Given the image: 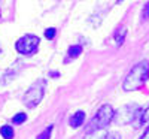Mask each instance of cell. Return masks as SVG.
I'll use <instances>...</instances> for the list:
<instances>
[{
    "instance_id": "1",
    "label": "cell",
    "mask_w": 149,
    "mask_h": 139,
    "mask_svg": "<svg viewBox=\"0 0 149 139\" xmlns=\"http://www.w3.org/2000/svg\"><path fill=\"white\" fill-rule=\"evenodd\" d=\"M148 77H149V63L148 61H140L134 67H131V70L127 75V78L124 79L122 88L125 91L139 90V88L146 82Z\"/></svg>"
},
{
    "instance_id": "2",
    "label": "cell",
    "mask_w": 149,
    "mask_h": 139,
    "mask_svg": "<svg viewBox=\"0 0 149 139\" xmlns=\"http://www.w3.org/2000/svg\"><path fill=\"white\" fill-rule=\"evenodd\" d=\"M113 117H115V109L110 105H102L100 108H98V111L94 114V117L91 118L88 126H86V133H90L93 130L106 129L112 123Z\"/></svg>"
},
{
    "instance_id": "3",
    "label": "cell",
    "mask_w": 149,
    "mask_h": 139,
    "mask_svg": "<svg viewBox=\"0 0 149 139\" xmlns=\"http://www.w3.org/2000/svg\"><path fill=\"white\" fill-rule=\"evenodd\" d=\"M45 85H46V82L43 79H39L37 82H34L26 91V94H24V105L30 109L39 105L45 94Z\"/></svg>"
},
{
    "instance_id": "4",
    "label": "cell",
    "mask_w": 149,
    "mask_h": 139,
    "mask_svg": "<svg viewBox=\"0 0 149 139\" xmlns=\"http://www.w3.org/2000/svg\"><path fill=\"white\" fill-rule=\"evenodd\" d=\"M40 39L36 34H24L22 37L17 41L15 48L17 51L22 55H31L37 51V46H39Z\"/></svg>"
},
{
    "instance_id": "5",
    "label": "cell",
    "mask_w": 149,
    "mask_h": 139,
    "mask_svg": "<svg viewBox=\"0 0 149 139\" xmlns=\"http://www.w3.org/2000/svg\"><path fill=\"white\" fill-rule=\"evenodd\" d=\"M84 121H85V112L84 111H78V112H74L73 115L70 117V127H73V129H78V127H81V126L84 124Z\"/></svg>"
},
{
    "instance_id": "6",
    "label": "cell",
    "mask_w": 149,
    "mask_h": 139,
    "mask_svg": "<svg viewBox=\"0 0 149 139\" xmlns=\"http://www.w3.org/2000/svg\"><path fill=\"white\" fill-rule=\"evenodd\" d=\"M0 135H2V138L3 139H14V136H15V132H14V129H12V126H2L0 127Z\"/></svg>"
},
{
    "instance_id": "7",
    "label": "cell",
    "mask_w": 149,
    "mask_h": 139,
    "mask_svg": "<svg viewBox=\"0 0 149 139\" xmlns=\"http://www.w3.org/2000/svg\"><path fill=\"white\" fill-rule=\"evenodd\" d=\"M106 130L104 129H100V130H93V132H90V133H86V136L84 138V139H104V136H106Z\"/></svg>"
},
{
    "instance_id": "8",
    "label": "cell",
    "mask_w": 149,
    "mask_h": 139,
    "mask_svg": "<svg viewBox=\"0 0 149 139\" xmlns=\"http://www.w3.org/2000/svg\"><path fill=\"white\" fill-rule=\"evenodd\" d=\"M82 46L81 45H73V46H70L69 48V51H67V54H69V57L70 58H76V57H79L81 54H82Z\"/></svg>"
},
{
    "instance_id": "9",
    "label": "cell",
    "mask_w": 149,
    "mask_h": 139,
    "mask_svg": "<svg viewBox=\"0 0 149 139\" xmlns=\"http://www.w3.org/2000/svg\"><path fill=\"white\" fill-rule=\"evenodd\" d=\"M125 34H127V29H125V27H121V29H119V32H118V33H116V36H115V41H116V44H118V45H122Z\"/></svg>"
},
{
    "instance_id": "10",
    "label": "cell",
    "mask_w": 149,
    "mask_h": 139,
    "mask_svg": "<svg viewBox=\"0 0 149 139\" xmlns=\"http://www.w3.org/2000/svg\"><path fill=\"white\" fill-rule=\"evenodd\" d=\"M52 129H54V126L51 124V126H49V127H46L40 135H37L36 139H49V138H51V132H52Z\"/></svg>"
},
{
    "instance_id": "11",
    "label": "cell",
    "mask_w": 149,
    "mask_h": 139,
    "mask_svg": "<svg viewBox=\"0 0 149 139\" xmlns=\"http://www.w3.org/2000/svg\"><path fill=\"white\" fill-rule=\"evenodd\" d=\"M26 120H27V115L24 112H19V114H17V115L12 118V123H14V124H22Z\"/></svg>"
},
{
    "instance_id": "12",
    "label": "cell",
    "mask_w": 149,
    "mask_h": 139,
    "mask_svg": "<svg viewBox=\"0 0 149 139\" xmlns=\"http://www.w3.org/2000/svg\"><path fill=\"white\" fill-rule=\"evenodd\" d=\"M55 33H57V30L52 29V27H51V29H46V30H45V37H46L48 41H52L54 37H55Z\"/></svg>"
},
{
    "instance_id": "13",
    "label": "cell",
    "mask_w": 149,
    "mask_h": 139,
    "mask_svg": "<svg viewBox=\"0 0 149 139\" xmlns=\"http://www.w3.org/2000/svg\"><path fill=\"white\" fill-rule=\"evenodd\" d=\"M149 121V108H146L140 117V123H148Z\"/></svg>"
},
{
    "instance_id": "14",
    "label": "cell",
    "mask_w": 149,
    "mask_h": 139,
    "mask_svg": "<svg viewBox=\"0 0 149 139\" xmlns=\"http://www.w3.org/2000/svg\"><path fill=\"white\" fill-rule=\"evenodd\" d=\"M104 139H121V136H119V133H116V132H110V133H106Z\"/></svg>"
},
{
    "instance_id": "15",
    "label": "cell",
    "mask_w": 149,
    "mask_h": 139,
    "mask_svg": "<svg viewBox=\"0 0 149 139\" xmlns=\"http://www.w3.org/2000/svg\"><path fill=\"white\" fill-rule=\"evenodd\" d=\"M143 11H145V12H143V18L148 20V18H149V3L145 5V9H143Z\"/></svg>"
},
{
    "instance_id": "16",
    "label": "cell",
    "mask_w": 149,
    "mask_h": 139,
    "mask_svg": "<svg viewBox=\"0 0 149 139\" xmlns=\"http://www.w3.org/2000/svg\"><path fill=\"white\" fill-rule=\"evenodd\" d=\"M139 139H149V127H148V129L143 132V135H142Z\"/></svg>"
},
{
    "instance_id": "17",
    "label": "cell",
    "mask_w": 149,
    "mask_h": 139,
    "mask_svg": "<svg viewBox=\"0 0 149 139\" xmlns=\"http://www.w3.org/2000/svg\"><path fill=\"white\" fill-rule=\"evenodd\" d=\"M51 77H52V78H57L58 73H57V72H51Z\"/></svg>"
}]
</instances>
